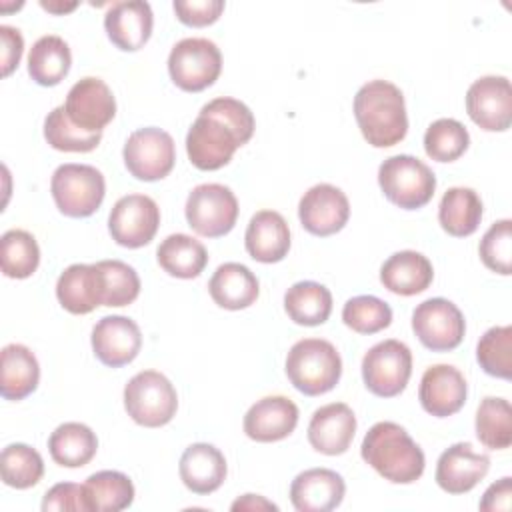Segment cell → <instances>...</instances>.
<instances>
[{
    "label": "cell",
    "mask_w": 512,
    "mask_h": 512,
    "mask_svg": "<svg viewBox=\"0 0 512 512\" xmlns=\"http://www.w3.org/2000/svg\"><path fill=\"white\" fill-rule=\"evenodd\" d=\"M254 114L230 96H220L202 106L186 134V152L198 170L226 166L234 152L254 134Z\"/></svg>",
    "instance_id": "cell-1"
},
{
    "label": "cell",
    "mask_w": 512,
    "mask_h": 512,
    "mask_svg": "<svg viewBox=\"0 0 512 512\" xmlns=\"http://www.w3.org/2000/svg\"><path fill=\"white\" fill-rule=\"evenodd\" d=\"M354 118L364 140L374 148H390L408 132L404 94L388 80H370L360 86L354 96Z\"/></svg>",
    "instance_id": "cell-2"
},
{
    "label": "cell",
    "mask_w": 512,
    "mask_h": 512,
    "mask_svg": "<svg viewBox=\"0 0 512 512\" xmlns=\"http://www.w3.org/2000/svg\"><path fill=\"white\" fill-rule=\"evenodd\" d=\"M360 454L368 466L394 484L416 482L426 466L422 448L396 422H376L366 432Z\"/></svg>",
    "instance_id": "cell-3"
},
{
    "label": "cell",
    "mask_w": 512,
    "mask_h": 512,
    "mask_svg": "<svg viewBox=\"0 0 512 512\" xmlns=\"http://www.w3.org/2000/svg\"><path fill=\"white\" fill-rule=\"evenodd\" d=\"M286 376L298 392L320 396L338 384L342 376V358L332 342L304 338L288 350Z\"/></svg>",
    "instance_id": "cell-4"
},
{
    "label": "cell",
    "mask_w": 512,
    "mask_h": 512,
    "mask_svg": "<svg viewBox=\"0 0 512 512\" xmlns=\"http://www.w3.org/2000/svg\"><path fill=\"white\" fill-rule=\"evenodd\" d=\"M378 184L392 204L404 210H416L432 200L436 176L430 166L416 156L398 154L380 164Z\"/></svg>",
    "instance_id": "cell-5"
},
{
    "label": "cell",
    "mask_w": 512,
    "mask_h": 512,
    "mask_svg": "<svg viewBox=\"0 0 512 512\" xmlns=\"http://www.w3.org/2000/svg\"><path fill=\"white\" fill-rule=\"evenodd\" d=\"M124 408L136 424L160 428L176 416L178 394L164 374L142 370L124 386Z\"/></svg>",
    "instance_id": "cell-6"
},
{
    "label": "cell",
    "mask_w": 512,
    "mask_h": 512,
    "mask_svg": "<svg viewBox=\"0 0 512 512\" xmlns=\"http://www.w3.org/2000/svg\"><path fill=\"white\" fill-rule=\"evenodd\" d=\"M50 192L64 216L88 218L100 208L106 182L102 172L90 164H62L52 174Z\"/></svg>",
    "instance_id": "cell-7"
},
{
    "label": "cell",
    "mask_w": 512,
    "mask_h": 512,
    "mask_svg": "<svg viewBox=\"0 0 512 512\" xmlns=\"http://www.w3.org/2000/svg\"><path fill=\"white\" fill-rule=\"evenodd\" d=\"M222 72V54L208 38H184L168 54V74L184 92L212 86Z\"/></svg>",
    "instance_id": "cell-8"
},
{
    "label": "cell",
    "mask_w": 512,
    "mask_h": 512,
    "mask_svg": "<svg viewBox=\"0 0 512 512\" xmlns=\"http://www.w3.org/2000/svg\"><path fill=\"white\" fill-rule=\"evenodd\" d=\"M188 226L204 238L228 234L238 220V200L224 184H198L186 198Z\"/></svg>",
    "instance_id": "cell-9"
},
{
    "label": "cell",
    "mask_w": 512,
    "mask_h": 512,
    "mask_svg": "<svg viewBox=\"0 0 512 512\" xmlns=\"http://www.w3.org/2000/svg\"><path fill=\"white\" fill-rule=\"evenodd\" d=\"M412 374L410 348L394 338L374 344L362 358V380L380 398L398 396Z\"/></svg>",
    "instance_id": "cell-10"
},
{
    "label": "cell",
    "mask_w": 512,
    "mask_h": 512,
    "mask_svg": "<svg viewBox=\"0 0 512 512\" xmlns=\"http://www.w3.org/2000/svg\"><path fill=\"white\" fill-rule=\"evenodd\" d=\"M128 172L142 182H156L166 178L176 160V146L172 136L156 126L134 130L122 150Z\"/></svg>",
    "instance_id": "cell-11"
},
{
    "label": "cell",
    "mask_w": 512,
    "mask_h": 512,
    "mask_svg": "<svg viewBox=\"0 0 512 512\" xmlns=\"http://www.w3.org/2000/svg\"><path fill=\"white\" fill-rule=\"evenodd\" d=\"M412 330L432 352H448L460 346L466 322L460 308L446 298H428L412 312Z\"/></svg>",
    "instance_id": "cell-12"
},
{
    "label": "cell",
    "mask_w": 512,
    "mask_h": 512,
    "mask_svg": "<svg viewBox=\"0 0 512 512\" xmlns=\"http://www.w3.org/2000/svg\"><path fill=\"white\" fill-rule=\"evenodd\" d=\"M160 226V208L146 194L122 196L110 210L108 230L116 244L142 248L152 242Z\"/></svg>",
    "instance_id": "cell-13"
},
{
    "label": "cell",
    "mask_w": 512,
    "mask_h": 512,
    "mask_svg": "<svg viewBox=\"0 0 512 512\" xmlns=\"http://www.w3.org/2000/svg\"><path fill=\"white\" fill-rule=\"evenodd\" d=\"M466 112L486 132H504L512 124V88L506 76H482L466 92Z\"/></svg>",
    "instance_id": "cell-14"
},
{
    "label": "cell",
    "mask_w": 512,
    "mask_h": 512,
    "mask_svg": "<svg viewBox=\"0 0 512 512\" xmlns=\"http://www.w3.org/2000/svg\"><path fill=\"white\" fill-rule=\"evenodd\" d=\"M298 218L306 232L320 238L332 236L346 226L350 218V202L340 188L332 184H316L300 198Z\"/></svg>",
    "instance_id": "cell-15"
},
{
    "label": "cell",
    "mask_w": 512,
    "mask_h": 512,
    "mask_svg": "<svg viewBox=\"0 0 512 512\" xmlns=\"http://www.w3.org/2000/svg\"><path fill=\"white\" fill-rule=\"evenodd\" d=\"M64 110L78 128L86 132H102V128L116 116V100L104 80L86 76L70 88Z\"/></svg>",
    "instance_id": "cell-16"
},
{
    "label": "cell",
    "mask_w": 512,
    "mask_h": 512,
    "mask_svg": "<svg viewBox=\"0 0 512 512\" xmlns=\"http://www.w3.org/2000/svg\"><path fill=\"white\" fill-rule=\"evenodd\" d=\"M142 348V332L128 316H104L92 328L94 356L110 368L130 364Z\"/></svg>",
    "instance_id": "cell-17"
},
{
    "label": "cell",
    "mask_w": 512,
    "mask_h": 512,
    "mask_svg": "<svg viewBox=\"0 0 512 512\" xmlns=\"http://www.w3.org/2000/svg\"><path fill=\"white\" fill-rule=\"evenodd\" d=\"M466 394L468 386L462 372L450 364H434L426 368L418 388L422 408L436 418L456 414L464 406Z\"/></svg>",
    "instance_id": "cell-18"
},
{
    "label": "cell",
    "mask_w": 512,
    "mask_h": 512,
    "mask_svg": "<svg viewBox=\"0 0 512 512\" xmlns=\"http://www.w3.org/2000/svg\"><path fill=\"white\" fill-rule=\"evenodd\" d=\"M490 470V458L472 450L468 442L446 448L436 462V484L448 494L470 492Z\"/></svg>",
    "instance_id": "cell-19"
},
{
    "label": "cell",
    "mask_w": 512,
    "mask_h": 512,
    "mask_svg": "<svg viewBox=\"0 0 512 512\" xmlns=\"http://www.w3.org/2000/svg\"><path fill=\"white\" fill-rule=\"evenodd\" d=\"M356 432V416L352 408L344 402H332L320 406L308 424L310 446L326 456L344 454Z\"/></svg>",
    "instance_id": "cell-20"
},
{
    "label": "cell",
    "mask_w": 512,
    "mask_h": 512,
    "mask_svg": "<svg viewBox=\"0 0 512 512\" xmlns=\"http://www.w3.org/2000/svg\"><path fill=\"white\" fill-rule=\"evenodd\" d=\"M298 406L286 396H264L244 414V434L256 442H278L294 432Z\"/></svg>",
    "instance_id": "cell-21"
},
{
    "label": "cell",
    "mask_w": 512,
    "mask_h": 512,
    "mask_svg": "<svg viewBox=\"0 0 512 512\" xmlns=\"http://www.w3.org/2000/svg\"><path fill=\"white\" fill-rule=\"evenodd\" d=\"M152 26V8L144 0L114 2L104 14V30L110 42L124 52L140 50L148 42Z\"/></svg>",
    "instance_id": "cell-22"
},
{
    "label": "cell",
    "mask_w": 512,
    "mask_h": 512,
    "mask_svg": "<svg viewBox=\"0 0 512 512\" xmlns=\"http://www.w3.org/2000/svg\"><path fill=\"white\" fill-rule=\"evenodd\" d=\"M344 478L330 468L300 472L290 484V502L298 512H330L344 500Z\"/></svg>",
    "instance_id": "cell-23"
},
{
    "label": "cell",
    "mask_w": 512,
    "mask_h": 512,
    "mask_svg": "<svg viewBox=\"0 0 512 512\" xmlns=\"http://www.w3.org/2000/svg\"><path fill=\"white\" fill-rule=\"evenodd\" d=\"M56 298L70 314H88L104 306V284L98 264H70L56 282Z\"/></svg>",
    "instance_id": "cell-24"
},
{
    "label": "cell",
    "mask_w": 512,
    "mask_h": 512,
    "mask_svg": "<svg viewBox=\"0 0 512 512\" xmlns=\"http://www.w3.org/2000/svg\"><path fill=\"white\" fill-rule=\"evenodd\" d=\"M246 252L262 264H274L284 260L290 250V228L284 216L276 210L256 212L244 234Z\"/></svg>",
    "instance_id": "cell-25"
},
{
    "label": "cell",
    "mask_w": 512,
    "mask_h": 512,
    "mask_svg": "<svg viewBox=\"0 0 512 512\" xmlns=\"http://www.w3.org/2000/svg\"><path fill=\"white\" fill-rule=\"evenodd\" d=\"M180 480L194 494H212L226 478L224 454L206 442L190 444L180 456Z\"/></svg>",
    "instance_id": "cell-26"
},
{
    "label": "cell",
    "mask_w": 512,
    "mask_h": 512,
    "mask_svg": "<svg viewBox=\"0 0 512 512\" xmlns=\"http://www.w3.org/2000/svg\"><path fill=\"white\" fill-rule=\"evenodd\" d=\"M434 278L430 260L416 250L394 252L380 268V282L386 290L400 296L424 292Z\"/></svg>",
    "instance_id": "cell-27"
},
{
    "label": "cell",
    "mask_w": 512,
    "mask_h": 512,
    "mask_svg": "<svg viewBox=\"0 0 512 512\" xmlns=\"http://www.w3.org/2000/svg\"><path fill=\"white\" fill-rule=\"evenodd\" d=\"M212 300L226 310H244L252 306L260 294L256 274L238 262H226L216 268L208 282Z\"/></svg>",
    "instance_id": "cell-28"
},
{
    "label": "cell",
    "mask_w": 512,
    "mask_h": 512,
    "mask_svg": "<svg viewBox=\"0 0 512 512\" xmlns=\"http://www.w3.org/2000/svg\"><path fill=\"white\" fill-rule=\"evenodd\" d=\"M40 380L36 356L24 344H8L0 354V392L6 400L30 396Z\"/></svg>",
    "instance_id": "cell-29"
},
{
    "label": "cell",
    "mask_w": 512,
    "mask_h": 512,
    "mask_svg": "<svg viewBox=\"0 0 512 512\" xmlns=\"http://www.w3.org/2000/svg\"><path fill=\"white\" fill-rule=\"evenodd\" d=\"M156 260L166 274L190 280L204 272L208 264V252L202 242L188 234H170L160 242Z\"/></svg>",
    "instance_id": "cell-30"
},
{
    "label": "cell",
    "mask_w": 512,
    "mask_h": 512,
    "mask_svg": "<svg viewBox=\"0 0 512 512\" xmlns=\"http://www.w3.org/2000/svg\"><path fill=\"white\" fill-rule=\"evenodd\" d=\"M482 220V200L472 188H448L438 206V222L444 232L456 238L470 236Z\"/></svg>",
    "instance_id": "cell-31"
},
{
    "label": "cell",
    "mask_w": 512,
    "mask_h": 512,
    "mask_svg": "<svg viewBox=\"0 0 512 512\" xmlns=\"http://www.w3.org/2000/svg\"><path fill=\"white\" fill-rule=\"evenodd\" d=\"M48 450L58 466L82 468L96 456L98 438L82 422H64L50 434Z\"/></svg>",
    "instance_id": "cell-32"
},
{
    "label": "cell",
    "mask_w": 512,
    "mask_h": 512,
    "mask_svg": "<svg viewBox=\"0 0 512 512\" xmlns=\"http://www.w3.org/2000/svg\"><path fill=\"white\" fill-rule=\"evenodd\" d=\"M284 310L300 326H318L330 318L332 294L320 282L302 280L286 290Z\"/></svg>",
    "instance_id": "cell-33"
},
{
    "label": "cell",
    "mask_w": 512,
    "mask_h": 512,
    "mask_svg": "<svg viewBox=\"0 0 512 512\" xmlns=\"http://www.w3.org/2000/svg\"><path fill=\"white\" fill-rule=\"evenodd\" d=\"M82 486L88 512H120L134 502V484L118 470H100Z\"/></svg>",
    "instance_id": "cell-34"
},
{
    "label": "cell",
    "mask_w": 512,
    "mask_h": 512,
    "mask_svg": "<svg viewBox=\"0 0 512 512\" xmlns=\"http://www.w3.org/2000/svg\"><path fill=\"white\" fill-rule=\"evenodd\" d=\"M72 54L68 44L54 34L38 38L28 52V74L40 86H56L70 72Z\"/></svg>",
    "instance_id": "cell-35"
},
{
    "label": "cell",
    "mask_w": 512,
    "mask_h": 512,
    "mask_svg": "<svg viewBox=\"0 0 512 512\" xmlns=\"http://www.w3.org/2000/svg\"><path fill=\"white\" fill-rule=\"evenodd\" d=\"M476 436L490 450L512 444V408L506 398L486 396L476 410Z\"/></svg>",
    "instance_id": "cell-36"
},
{
    "label": "cell",
    "mask_w": 512,
    "mask_h": 512,
    "mask_svg": "<svg viewBox=\"0 0 512 512\" xmlns=\"http://www.w3.org/2000/svg\"><path fill=\"white\" fill-rule=\"evenodd\" d=\"M40 264V248L36 238L20 228L8 230L0 238V266L8 278H28Z\"/></svg>",
    "instance_id": "cell-37"
},
{
    "label": "cell",
    "mask_w": 512,
    "mask_h": 512,
    "mask_svg": "<svg viewBox=\"0 0 512 512\" xmlns=\"http://www.w3.org/2000/svg\"><path fill=\"white\" fill-rule=\"evenodd\" d=\"M2 482L16 490L32 488L44 474V462L38 450L28 444H8L0 454Z\"/></svg>",
    "instance_id": "cell-38"
},
{
    "label": "cell",
    "mask_w": 512,
    "mask_h": 512,
    "mask_svg": "<svg viewBox=\"0 0 512 512\" xmlns=\"http://www.w3.org/2000/svg\"><path fill=\"white\" fill-rule=\"evenodd\" d=\"M44 138L60 152H90L100 144L102 132H86L78 128L68 118L64 106H56L44 120Z\"/></svg>",
    "instance_id": "cell-39"
},
{
    "label": "cell",
    "mask_w": 512,
    "mask_h": 512,
    "mask_svg": "<svg viewBox=\"0 0 512 512\" xmlns=\"http://www.w3.org/2000/svg\"><path fill=\"white\" fill-rule=\"evenodd\" d=\"M470 144V134L462 122L454 118H440L424 132V150L436 162L458 160Z\"/></svg>",
    "instance_id": "cell-40"
},
{
    "label": "cell",
    "mask_w": 512,
    "mask_h": 512,
    "mask_svg": "<svg viewBox=\"0 0 512 512\" xmlns=\"http://www.w3.org/2000/svg\"><path fill=\"white\" fill-rule=\"evenodd\" d=\"M476 360L480 368L502 380L512 376V326H492L484 332L476 346Z\"/></svg>",
    "instance_id": "cell-41"
},
{
    "label": "cell",
    "mask_w": 512,
    "mask_h": 512,
    "mask_svg": "<svg viewBox=\"0 0 512 512\" xmlns=\"http://www.w3.org/2000/svg\"><path fill=\"white\" fill-rule=\"evenodd\" d=\"M344 324L358 334H376L390 326L392 308L370 294L350 298L342 308Z\"/></svg>",
    "instance_id": "cell-42"
},
{
    "label": "cell",
    "mask_w": 512,
    "mask_h": 512,
    "mask_svg": "<svg viewBox=\"0 0 512 512\" xmlns=\"http://www.w3.org/2000/svg\"><path fill=\"white\" fill-rule=\"evenodd\" d=\"M102 272L104 306H128L140 294V278L136 270L122 260L96 262Z\"/></svg>",
    "instance_id": "cell-43"
},
{
    "label": "cell",
    "mask_w": 512,
    "mask_h": 512,
    "mask_svg": "<svg viewBox=\"0 0 512 512\" xmlns=\"http://www.w3.org/2000/svg\"><path fill=\"white\" fill-rule=\"evenodd\" d=\"M478 252L488 270L508 276L512 270V220L494 222L484 232Z\"/></svg>",
    "instance_id": "cell-44"
},
{
    "label": "cell",
    "mask_w": 512,
    "mask_h": 512,
    "mask_svg": "<svg viewBox=\"0 0 512 512\" xmlns=\"http://www.w3.org/2000/svg\"><path fill=\"white\" fill-rule=\"evenodd\" d=\"M172 8L182 24L192 28H202V26L214 24L220 18V14L224 12V2L222 0H192V2L174 0Z\"/></svg>",
    "instance_id": "cell-45"
},
{
    "label": "cell",
    "mask_w": 512,
    "mask_h": 512,
    "mask_svg": "<svg viewBox=\"0 0 512 512\" xmlns=\"http://www.w3.org/2000/svg\"><path fill=\"white\" fill-rule=\"evenodd\" d=\"M42 510H70V512H88L86 500H84V486L74 482H60L54 484L42 498Z\"/></svg>",
    "instance_id": "cell-46"
},
{
    "label": "cell",
    "mask_w": 512,
    "mask_h": 512,
    "mask_svg": "<svg viewBox=\"0 0 512 512\" xmlns=\"http://www.w3.org/2000/svg\"><path fill=\"white\" fill-rule=\"evenodd\" d=\"M0 38H2V76H10L14 68H18V62L22 58L24 40L18 28L0 26Z\"/></svg>",
    "instance_id": "cell-47"
},
{
    "label": "cell",
    "mask_w": 512,
    "mask_h": 512,
    "mask_svg": "<svg viewBox=\"0 0 512 512\" xmlns=\"http://www.w3.org/2000/svg\"><path fill=\"white\" fill-rule=\"evenodd\" d=\"M510 496H512V478L504 476L498 482L490 484V488L484 492L480 500V510H486V512L510 510Z\"/></svg>",
    "instance_id": "cell-48"
},
{
    "label": "cell",
    "mask_w": 512,
    "mask_h": 512,
    "mask_svg": "<svg viewBox=\"0 0 512 512\" xmlns=\"http://www.w3.org/2000/svg\"><path fill=\"white\" fill-rule=\"evenodd\" d=\"M230 508L234 512H238V510H278V506L274 502H270L258 494H244L238 500H234Z\"/></svg>",
    "instance_id": "cell-49"
},
{
    "label": "cell",
    "mask_w": 512,
    "mask_h": 512,
    "mask_svg": "<svg viewBox=\"0 0 512 512\" xmlns=\"http://www.w3.org/2000/svg\"><path fill=\"white\" fill-rule=\"evenodd\" d=\"M40 6L48 12H54V14H64V12H70L74 10L78 4L72 2V4H54V2H40Z\"/></svg>",
    "instance_id": "cell-50"
}]
</instances>
